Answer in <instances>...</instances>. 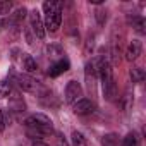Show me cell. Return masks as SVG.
<instances>
[{"mask_svg":"<svg viewBox=\"0 0 146 146\" xmlns=\"http://www.w3.org/2000/svg\"><path fill=\"white\" fill-rule=\"evenodd\" d=\"M103 146H119V139L115 134H107L103 137Z\"/></svg>","mask_w":146,"mask_h":146,"instance_id":"obj_19","label":"cell"},{"mask_svg":"<svg viewBox=\"0 0 146 146\" xmlns=\"http://www.w3.org/2000/svg\"><path fill=\"white\" fill-rule=\"evenodd\" d=\"M57 146H67V143H65V141H64V139L60 137V139H58V144H57Z\"/></svg>","mask_w":146,"mask_h":146,"instance_id":"obj_23","label":"cell"},{"mask_svg":"<svg viewBox=\"0 0 146 146\" xmlns=\"http://www.w3.org/2000/svg\"><path fill=\"white\" fill-rule=\"evenodd\" d=\"M29 24H31V29H33L35 36H38L40 40L45 38V24H43L41 14H40L38 9H33L29 12Z\"/></svg>","mask_w":146,"mask_h":146,"instance_id":"obj_5","label":"cell"},{"mask_svg":"<svg viewBox=\"0 0 146 146\" xmlns=\"http://www.w3.org/2000/svg\"><path fill=\"white\" fill-rule=\"evenodd\" d=\"M72 146H88V139L84 137V134L78 131L72 132Z\"/></svg>","mask_w":146,"mask_h":146,"instance_id":"obj_13","label":"cell"},{"mask_svg":"<svg viewBox=\"0 0 146 146\" xmlns=\"http://www.w3.org/2000/svg\"><path fill=\"white\" fill-rule=\"evenodd\" d=\"M26 14H28V11H26L24 7L17 9V11L12 14V17H11V23H12V24H21V21L26 17Z\"/></svg>","mask_w":146,"mask_h":146,"instance_id":"obj_14","label":"cell"},{"mask_svg":"<svg viewBox=\"0 0 146 146\" xmlns=\"http://www.w3.org/2000/svg\"><path fill=\"white\" fill-rule=\"evenodd\" d=\"M72 110H74L76 115H90L95 112V103L88 98H81L72 105Z\"/></svg>","mask_w":146,"mask_h":146,"instance_id":"obj_6","label":"cell"},{"mask_svg":"<svg viewBox=\"0 0 146 146\" xmlns=\"http://www.w3.org/2000/svg\"><path fill=\"white\" fill-rule=\"evenodd\" d=\"M127 23L132 26V29L136 31V33H139V35H144L146 33V29H144V26H146V23H144V17L143 16H127Z\"/></svg>","mask_w":146,"mask_h":146,"instance_id":"obj_10","label":"cell"},{"mask_svg":"<svg viewBox=\"0 0 146 146\" xmlns=\"http://www.w3.org/2000/svg\"><path fill=\"white\" fill-rule=\"evenodd\" d=\"M23 69L26 70V74H33V72L38 70V64H36V60L31 55L23 53Z\"/></svg>","mask_w":146,"mask_h":146,"instance_id":"obj_12","label":"cell"},{"mask_svg":"<svg viewBox=\"0 0 146 146\" xmlns=\"http://www.w3.org/2000/svg\"><path fill=\"white\" fill-rule=\"evenodd\" d=\"M84 76H86V83H88V91L95 95V83H96V69L93 65V62H88L86 64V72H84Z\"/></svg>","mask_w":146,"mask_h":146,"instance_id":"obj_9","label":"cell"},{"mask_svg":"<svg viewBox=\"0 0 146 146\" xmlns=\"http://www.w3.org/2000/svg\"><path fill=\"white\" fill-rule=\"evenodd\" d=\"M45 11V31L57 33L62 23V4L60 2H45L43 4Z\"/></svg>","mask_w":146,"mask_h":146,"instance_id":"obj_2","label":"cell"},{"mask_svg":"<svg viewBox=\"0 0 146 146\" xmlns=\"http://www.w3.org/2000/svg\"><path fill=\"white\" fill-rule=\"evenodd\" d=\"M9 105H11V108L14 110V112H24V108H26V103H24V100L21 98V95L19 93H12L11 91V102H9Z\"/></svg>","mask_w":146,"mask_h":146,"instance_id":"obj_11","label":"cell"},{"mask_svg":"<svg viewBox=\"0 0 146 146\" xmlns=\"http://www.w3.org/2000/svg\"><path fill=\"white\" fill-rule=\"evenodd\" d=\"M122 146H139V139H137V136H136L134 132H129V134L124 137Z\"/></svg>","mask_w":146,"mask_h":146,"instance_id":"obj_17","label":"cell"},{"mask_svg":"<svg viewBox=\"0 0 146 146\" xmlns=\"http://www.w3.org/2000/svg\"><path fill=\"white\" fill-rule=\"evenodd\" d=\"M141 53H143V43H141L139 40H132V41L127 45V48H125V58H127L129 62L137 60Z\"/></svg>","mask_w":146,"mask_h":146,"instance_id":"obj_7","label":"cell"},{"mask_svg":"<svg viewBox=\"0 0 146 146\" xmlns=\"http://www.w3.org/2000/svg\"><path fill=\"white\" fill-rule=\"evenodd\" d=\"M12 2H9V0H0V16H5L12 11Z\"/></svg>","mask_w":146,"mask_h":146,"instance_id":"obj_18","label":"cell"},{"mask_svg":"<svg viewBox=\"0 0 146 146\" xmlns=\"http://www.w3.org/2000/svg\"><path fill=\"white\" fill-rule=\"evenodd\" d=\"M64 96H65V102H67L69 105H74V103H76L78 100H81V96H83V88H81V84H79L78 81H69L67 86H65Z\"/></svg>","mask_w":146,"mask_h":146,"instance_id":"obj_4","label":"cell"},{"mask_svg":"<svg viewBox=\"0 0 146 146\" xmlns=\"http://www.w3.org/2000/svg\"><path fill=\"white\" fill-rule=\"evenodd\" d=\"M69 67H70V62H69V58H60V60H57L50 69H48V76H52V78H57V76H60V74H64V72H67L69 70Z\"/></svg>","mask_w":146,"mask_h":146,"instance_id":"obj_8","label":"cell"},{"mask_svg":"<svg viewBox=\"0 0 146 146\" xmlns=\"http://www.w3.org/2000/svg\"><path fill=\"white\" fill-rule=\"evenodd\" d=\"M11 78H12V79L17 83V86H19L23 91H26V93H35V95H40V93L43 91L41 84H40L35 78H31L29 74H19V72L11 70Z\"/></svg>","mask_w":146,"mask_h":146,"instance_id":"obj_3","label":"cell"},{"mask_svg":"<svg viewBox=\"0 0 146 146\" xmlns=\"http://www.w3.org/2000/svg\"><path fill=\"white\" fill-rule=\"evenodd\" d=\"M5 129V119H4V112L0 110V132H4Z\"/></svg>","mask_w":146,"mask_h":146,"instance_id":"obj_21","label":"cell"},{"mask_svg":"<svg viewBox=\"0 0 146 146\" xmlns=\"http://www.w3.org/2000/svg\"><path fill=\"white\" fill-rule=\"evenodd\" d=\"M11 91H12V84H11V81H0V98L9 96Z\"/></svg>","mask_w":146,"mask_h":146,"instance_id":"obj_16","label":"cell"},{"mask_svg":"<svg viewBox=\"0 0 146 146\" xmlns=\"http://www.w3.org/2000/svg\"><path fill=\"white\" fill-rule=\"evenodd\" d=\"M131 78H132V83H141L144 79V72L141 67H132L131 69Z\"/></svg>","mask_w":146,"mask_h":146,"instance_id":"obj_15","label":"cell"},{"mask_svg":"<svg viewBox=\"0 0 146 146\" xmlns=\"http://www.w3.org/2000/svg\"><path fill=\"white\" fill-rule=\"evenodd\" d=\"M95 16H96V21H98V24H100V26H103V24H105V21H107V11H103V9H98V11L95 12Z\"/></svg>","mask_w":146,"mask_h":146,"instance_id":"obj_20","label":"cell"},{"mask_svg":"<svg viewBox=\"0 0 146 146\" xmlns=\"http://www.w3.org/2000/svg\"><path fill=\"white\" fill-rule=\"evenodd\" d=\"M24 124L28 127V134L33 136L35 141H41L43 136L53 132V122L45 113H33L24 120Z\"/></svg>","mask_w":146,"mask_h":146,"instance_id":"obj_1","label":"cell"},{"mask_svg":"<svg viewBox=\"0 0 146 146\" xmlns=\"http://www.w3.org/2000/svg\"><path fill=\"white\" fill-rule=\"evenodd\" d=\"M33 146H48V144L43 141H33Z\"/></svg>","mask_w":146,"mask_h":146,"instance_id":"obj_22","label":"cell"}]
</instances>
